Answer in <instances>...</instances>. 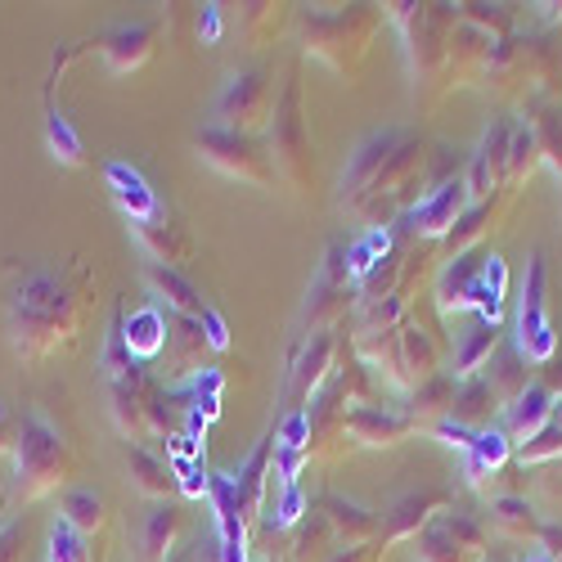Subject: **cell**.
<instances>
[{
  "label": "cell",
  "mask_w": 562,
  "mask_h": 562,
  "mask_svg": "<svg viewBox=\"0 0 562 562\" xmlns=\"http://www.w3.org/2000/svg\"><path fill=\"white\" fill-rule=\"evenodd\" d=\"M45 135H50V149H55V158H59V162H68V167H77V162H81V145H77L72 126H68L59 113H50V122H45Z\"/></svg>",
  "instance_id": "obj_24"
},
{
  "label": "cell",
  "mask_w": 562,
  "mask_h": 562,
  "mask_svg": "<svg viewBox=\"0 0 562 562\" xmlns=\"http://www.w3.org/2000/svg\"><path fill=\"white\" fill-rule=\"evenodd\" d=\"M351 432L360 437V441H369V446H392L396 437H405L409 432V424H405V418H396V414H379V409H356L351 414Z\"/></svg>",
  "instance_id": "obj_15"
},
{
  "label": "cell",
  "mask_w": 562,
  "mask_h": 562,
  "mask_svg": "<svg viewBox=\"0 0 562 562\" xmlns=\"http://www.w3.org/2000/svg\"><path fill=\"white\" fill-rule=\"evenodd\" d=\"M504 279H508V270H504V261H499L495 252L459 257V261L446 266L437 297H441L446 311H450V306H454V311H477L482 324H495V329H499V315H504Z\"/></svg>",
  "instance_id": "obj_1"
},
{
  "label": "cell",
  "mask_w": 562,
  "mask_h": 562,
  "mask_svg": "<svg viewBox=\"0 0 562 562\" xmlns=\"http://www.w3.org/2000/svg\"><path fill=\"white\" fill-rule=\"evenodd\" d=\"M216 23H221V10H216V5H207V10H203V19H199V32H203L207 41H216Z\"/></svg>",
  "instance_id": "obj_28"
},
{
  "label": "cell",
  "mask_w": 562,
  "mask_h": 562,
  "mask_svg": "<svg viewBox=\"0 0 562 562\" xmlns=\"http://www.w3.org/2000/svg\"><path fill=\"white\" fill-rule=\"evenodd\" d=\"M482 544H486V536L477 522L446 513V518H437L424 536H418V558L424 562H473L482 553Z\"/></svg>",
  "instance_id": "obj_5"
},
{
  "label": "cell",
  "mask_w": 562,
  "mask_h": 562,
  "mask_svg": "<svg viewBox=\"0 0 562 562\" xmlns=\"http://www.w3.org/2000/svg\"><path fill=\"white\" fill-rule=\"evenodd\" d=\"M199 154L221 167L225 176L234 180H248V184H270V158L261 154V145L252 135H239V131H221V126H207L199 135Z\"/></svg>",
  "instance_id": "obj_4"
},
{
  "label": "cell",
  "mask_w": 562,
  "mask_h": 562,
  "mask_svg": "<svg viewBox=\"0 0 562 562\" xmlns=\"http://www.w3.org/2000/svg\"><path fill=\"white\" fill-rule=\"evenodd\" d=\"M135 239L154 252V261L171 266V261H184L190 257V239L180 234V225H158V221H139L135 225Z\"/></svg>",
  "instance_id": "obj_14"
},
{
  "label": "cell",
  "mask_w": 562,
  "mask_h": 562,
  "mask_svg": "<svg viewBox=\"0 0 562 562\" xmlns=\"http://www.w3.org/2000/svg\"><path fill=\"white\" fill-rule=\"evenodd\" d=\"M522 463H544V459H562V414H553L549 424L518 450Z\"/></svg>",
  "instance_id": "obj_20"
},
{
  "label": "cell",
  "mask_w": 562,
  "mask_h": 562,
  "mask_svg": "<svg viewBox=\"0 0 562 562\" xmlns=\"http://www.w3.org/2000/svg\"><path fill=\"white\" fill-rule=\"evenodd\" d=\"M131 477H135V486L145 491L149 499H162V495L171 491L167 463H162V459H154L149 450H131Z\"/></svg>",
  "instance_id": "obj_18"
},
{
  "label": "cell",
  "mask_w": 562,
  "mask_h": 562,
  "mask_svg": "<svg viewBox=\"0 0 562 562\" xmlns=\"http://www.w3.org/2000/svg\"><path fill=\"white\" fill-rule=\"evenodd\" d=\"M495 342H499V329H495V324H482L477 319V329L473 334H468V342L459 347V364H454V379H473V373H477V364H486L491 356H495Z\"/></svg>",
  "instance_id": "obj_17"
},
{
  "label": "cell",
  "mask_w": 562,
  "mask_h": 562,
  "mask_svg": "<svg viewBox=\"0 0 562 562\" xmlns=\"http://www.w3.org/2000/svg\"><path fill=\"white\" fill-rule=\"evenodd\" d=\"M171 531H176V508H171V504H154L149 527H145V549H149L154 558H162V549H167Z\"/></svg>",
  "instance_id": "obj_23"
},
{
  "label": "cell",
  "mask_w": 562,
  "mask_h": 562,
  "mask_svg": "<svg viewBox=\"0 0 562 562\" xmlns=\"http://www.w3.org/2000/svg\"><path fill=\"white\" fill-rule=\"evenodd\" d=\"M558 414V405H553V396L540 387V383H531L518 401H513V405H504V432L513 437V441H531L544 424H549V418Z\"/></svg>",
  "instance_id": "obj_9"
},
{
  "label": "cell",
  "mask_w": 562,
  "mask_h": 562,
  "mask_svg": "<svg viewBox=\"0 0 562 562\" xmlns=\"http://www.w3.org/2000/svg\"><path fill=\"white\" fill-rule=\"evenodd\" d=\"M10 441H14V418H10V409L0 405V454L10 450Z\"/></svg>",
  "instance_id": "obj_27"
},
{
  "label": "cell",
  "mask_w": 562,
  "mask_h": 562,
  "mask_svg": "<svg viewBox=\"0 0 562 562\" xmlns=\"http://www.w3.org/2000/svg\"><path fill=\"white\" fill-rule=\"evenodd\" d=\"M270 113V81L266 72H244V77H229V86L221 90L216 100V122H229L234 131L239 126H257Z\"/></svg>",
  "instance_id": "obj_6"
},
{
  "label": "cell",
  "mask_w": 562,
  "mask_h": 562,
  "mask_svg": "<svg viewBox=\"0 0 562 562\" xmlns=\"http://www.w3.org/2000/svg\"><path fill=\"white\" fill-rule=\"evenodd\" d=\"M491 522H495L504 536H513V540H540V531H544V522L536 518V508H531L527 499H518V495L495 499Z\"/></svg>",
  "instance_id": "obj_13"
},
{
  "label": "cell",
  "mask_w": 562,
  "mask_h": 562,
  "mask_svg": "<svg viewBox=\"0 0 562 562\" xmlns=\"http://www.w3.org/2000/svg\"><path fill=\"white\" fill-rule=\"evenodd\" d=\"M104 176H109V184H113V199H117L122 212L131 216V225H139V221H158V216H162L158 194L149 190L145 176H139L135 167H126V162H109Z\"/></svg>",
  "instance_id": "obj_7"
},
{
  "label": "cell",
  "mask_w": 562,
  "mask_h": 562,
  "mask_svg": "<svg viewBox=\"0 0 562 562\" xmlns=\"http://www.w3.org/2000/svg\"><path fill=\"white\" fill-rule=\"evenodd\" d=\"M553 351H558V334H553V319L544 306V261L536 252L531 270H527L522 302H518V356L531 364H549Z\"/></svg>",
  "instance_id": "obj_3"
},
{
  "label": "cell",
  "mask_w": 562,
  "mask_h": 562,
  "mask_svg": "<svg viewBox=\"0 0 562 562\" xmlns=\"http://www.w3.org/2000/svg\"><path fill=\"white\" fill-rule=\"evenodd\" d=\"M297 513H302V491H297V486H284V504H279L274 527H293V522H297Z\"/></svg>",
  "instance_id": "obj_26"
},
{
  "label": "cell",
  "mask_w": 562,
  "mask_h": 562,
  "mask_svg": "<svg viewBox=\"0 0 562 562\" xmlns=\"http://www.w3.org/2000/svg\"><path fill=\"white\" fill-rule=\"evenodd\" d=\"M324 508H329V518H334L342 531L351 527V540H364V536L379 531V518H373V513H364V508H356V504H347V499H329Z\"/></svg>",
  "instance_id": "obj_21"
},
{
  "label": "cell",
  "mask_w": 562,
  "mask_h": 562,
  "mask_svg": "<svg viewBox=\"0 0 562 562\" xmlns=\"http://www.w3.org/2000/svg\"><path fill=\"white\" fill-rule=\"evenodd\" d=\"M50 562H86L81 531H77L68 518H59V522L50 527Z\"/></svg>",
  "instance_id": "obj_22"
},
{
  "label": "cell",
  "mask_w": 562,
  "mask_h": 562,
  "mask_svg": "<svg viewBox=\"0 0 562 562\" xmlns=\"http://www.w3.org/2000/svg\"><path fill=\"white\" fill-rule=\"evenodd\" d=\"M122 347H126V356L131 360H154L162 347H167V319H162V311L158 306H149V311H135L131 319H122Z\"/></svg>",
  "instance_id": "obj_10"
},
{
  "label": "cell",
  "mask_w": 562,
  "mask_h": 562,
  "mask_svg": "<svg viewBox=\"0 0 562 562\" xmlns=\"http://www.w3.org/2000/svg\"><path fill=\"white\" fill-rule=\"evenodd\" d=\"M64 473H68V446H64V437L45 424L41 414H27V428L19 437V477H23V491L41 495V491H50L55 482H64Z\"/></svg>",
  "instance_id": "obj_2"
},
{
  "label": "cell",
  "mask_w": 562,
  "mask_h": 562,
  "mask_svg": "<svg viewBox=\"0 0 562 562\" xmlns=\"http://www.w3.org/2000/svg\"><path fill=\"white\" fill-rule=\"evenodd\" d=\"M508 454H513V437L504 432V424L482 428L477 441H473V450H468V477L482 482L486 473H495V468L508 463Z\"/></svg>",
  "instance_id": "obj_12"
},
{
  "label": "cell",
  "mask_w": 562,
  "mask_h": 562,
  "mask_svg": "<svg viewBox=\"0 0 562 562\" xmlns=\"http://www.w3.org/2000/svg\"><path fill=\"white\" fill-rule=\"evenodd\" d=\"M64 518L77 527V531H95L104 522V499L95 491H68L64 495Z\"/></svg>",
  "instance_id": "obj_19"
},
{
  "label": "cell",
  "mask_w": 562,
  "mask_h": 562,
  "mask_svg": "<svg viewBox=\"0 0 562 562\" xmlns=\"http://www.w3.org/2000/svg\"><path fill=\"white\" fill-rule=\"evenodd\" d=\"M463 203H468V180L446 176L437 190L414 207V229H424V234H446V229L454 225V216L463 212Z\"/></svg>",
  "instance_id": "obj_8"
},
{
  "label": "cell",
  "mask_w": 562,
  "mask_h": 562,
  "mask_svg": "<svg viewBox=\"0 0 562 562\" xmlns=\"http://www.w3.org/2000/svg\"><path fill=\"white\" fill-rule=\"evenodd\" d=\"M149 41H154V27H122V32L109 36L104 55H109V64H113L117 72H126V68H135L139 59L149 55Z\"/></svg>",
  "instance_id": "obj_16"
},
{
  "label": "cell",
  "mask_w": 562,
  "mask_h": 562,
  "mask_svg": "<svg viewBox=\"0 0 562 562\" xmlns=\"http://www.w3.org/2000/svg\"><path fill=\"white\" fill-rule=\"evenodd\" d=\"M145 274H149V284L167 297V306L176 311V315H184V319H203V311H207V302L199 297V289L184 279L180 270H171V266H158V261H149L145 266Z\"/></svg>",
  "instance_id": "obj_11"
},
{
  "label": "cell",
  "mask_w": 562,
  "mask_h": 562,
  "mask_svg": "<svg viewBox=\"0 0 562 562\" xmlns=\"http://www.w3.org/2000/svg\"><path fill=\"white\" fill-rule=\"evenodd\" d=\"M199 324H203V338H207V347H216V351H225V342H229V334H225V319H221V315H216V311L207 306Z\"/></svg>",
  "instance_id": "obj_25"
}]
</instances>
